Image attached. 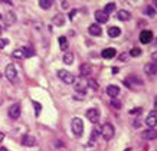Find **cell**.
<instances>
[{"instance_id":"46","label":"cell","mask_w":157,"mask_h":151,"mask_svg":"<svg viewBox=\"0 0 157 151\" xmlns=\"http://www.w3.org/2000/svg\"><path fill=\"white\" fill-rule=\"evenodd\" d=\"M0 76H2V75H0Z\"/></svg>"},{"instance_id":"4","label":"cell","mask_w":157,"mask_h":151,"mask_svg":"<svg viewBox=\"0 0 157 151\" xmlns=\"http://www.w3.org/2000/svg\"><path fill=\"white\" fill-rule=\"evenodd\" d=\"M6 76H7V79H9L10 82H16V81H17V71H16L14 65L6 66Z\"/></svg>"},{"instance_id":"28","label":"cell","mask_w":157,"mask_h":151,"mask_svg":"<svg viewBox=\"0 0 157 151\" xmlns=\"http://www.w3.org/2000/svg\"><path fill=\"white\" fill-rule=\"evenodd\" d=\"M97 137H98V130L97 128H92V131H91V138H90V142L95 141Z\"/></svg>"},{"instance_id":"36","label":"cell","mask_w":157,"mask_h":151,"mask_svg":"<svg viewBox=\"0 0 157 151\" xmlns=\"http://www.w3.org/2000/svg\"><path fill=\"white\" fill-rule=\"evenodd\" d=\"M127 58H128V55H127V53H121V55H120V61H125Z\"/></svg>"},{"instance_id":"15","label":"cell","mask_w":157,"mask_h":151,"mask_svg":"<svg viewBox=\"0 0 157 151\" xmlns=\"http://www.w3.org/2000/svg\"><path fill=\"white\" fill-rule=\"evenodd\" d=\"M143 138L144 140H156L157 138V130L150 128V130H147V131H144L143 132Z\"/></svg>"},{"instance_id":"37","label":"cell","mask_w":157,"mask_h":151,"mask_svg":"<svg viewBox=\"0 0 157 151\" xmlns=\"http://www.w3.org/2000/svg\"><path fill=\"white\" fill-rule=\"evenodd\" d=\"M75 13H76V9H74L71 12V13H69V19H74V16H75Z\"/></svg>"},{"instance_id":"39","label":"cell","mask_w":157,"mask_h":151,"mask_svg":"<svg viewBox=\"0 0 157 151\" xmlns=\"http://www.w3.org/2000/svg\"><path fill=\"white\" fill-rule=\"evenodd\" d=\"M3 138H5V134H3V132L0 131V141H2V140H3Z\"/></svg>"},{"instance_id":"44","label":"cell","mask_w":157,"mask_h":151,"mask_svg":"<svg viewBox=\"0 0 157 151\" xmlns=\"http://www.w3.org/2000/svg\"><path fill=\"white\" fill-rule=\"evenodd\" d=\"M124 151H131V148H125V150H124Z\"/></svg>"},{"instance_id":"25","label":"cell","mask_w":157,"mask_h":151,"mask_svg":"<svg viewBox=\"0 0 157 151\" xmlns=\"http://www.w3.org/2000/svg\"><path fill=\"white\" fill-rule=\"evenodd\" d=\"M13 58H16V59H22V58H25L23 49H16V51L13 52Z\"/></svg>"},{"instance_id":"22","label":"cell","mask_w":157,"mask_h":151,"mask_svg":"<svg viewBox=\"0 0 157 151\" xmlns=\"http://www.w3.org/2000/svg\"><path fill=\"white\" fill-rule=\"evenodd\" d=\"M58 42H59V47H61L62 51H67L68 49V39L65 36H61V38L58 39Z\"/></svg>"},{"instance_id":"19","label":"cell","mask_w":157,"mask_h":151,"mask_svg":"<svg viewBox=\"0 0 157 151\" xmlns=\"http://www.w3.org/2000/svg\"><path fill=\"white\" fill-rule=\"evenodd\" d=\"M121 35V29L117 28V26H113V28L108 29V36L109 38H118Z\"/></svg>"},{"instance_id":"8","label":"cell","mask_w":157,"mask_h":151,"mask_svg":"<svg viewBox=\"0 0 157 151\" xmlns=\"http://www.w3.org/2000/svg\"><path fill=\"white\" fill-rule=\"evenodd\" d=\"M22 144H23L25 147H35L36 145V138H35L33 135H23Z\"/></svg>"},{"instance_id":"12","label":"cell","mask_w":157,"mask_h":151,"mask_svg":"<svg viewBox=\"0 0 157 151\" xmlns=\"http://www.w3.org/2000/svg\"><path fill=\"white\" fill-rule=\"evenodd\" d=\"M107 94L111 96V98H117L118 96V94H120V88L117 85H108L107 86Z\"/></svg>"},{"instance_id":"23","label":"cell","mask_w":157,"mask_h":151,"mask_svg":"<svg viewBox=\"0 0 157 151\" xmlns=\"http://www.w3.org/2000/svg\"><path fill=\"white\" fill-rule=\"evenodd\" d=\"M63 62L67 63V65H71L72 62H74V55L69 52H67L65 55H63Z\"/></svg>"},{"instance_id":"17","label":"cell","mask_w":157,"mask_h":151,"mask_svg":"<svg viewBox=\"0 0 157 151\" xmlns=\"http://www.w3.org/2000/svg\"><path fill=\"white\" fill-rule=\"evenodd\" d=\"M117 17H118V20H121V22H127V20L131 19V14H130L127 10H118V12H117Z\"/></svg>"},{"instance_id":"10","label":"cell","mask_w":157,"mask_h":151,"mask_svg":"<svg viewBox=\"0 0 157 151\" xmlns=\"http://www.w3.org/2000/svg\"><path fill=\"white\" fill-rule=\"evenodd\" d=\"M115 55H117V52H115L114 47H107V49H104L101 52V56L104 58V59H113Z\"/></svg>"},{"instance_id":"7","label":"cell","mask_w":157,"mask_h":151,"mask_svg":"<svg viewBox=\"0 0 157 151\" xmlns=\"http://www.w3.org/2000/svg\"><path fill=\"white\" fill-rule=\"evenodd\" d=\"M151 39H153V33L151 30H143V32L140 33V42L141 43H150L151 42Z\"/></svg>"},{"instance_id":"5","label":"cell","mask_w":157,"mask_h":151,"mask_svg":"<svg viewBox=\"0 0 157 151\" xmlns=\"http://www.w3.org/2000/svg\"><path fill=\"white\" fill-rule=\"evenodd\" d=\"M86 118L90 119L92 124L98 123V119H100V111L97 108H91L86 111Z\"/></svg>"},{"instance_id":"26","label":"cell","mask_w":157,"mask_h":151,"mask_svg":"<svg viewBox=\"0 0 157 151\" xmlns=\"http://www.w3.org/2000/svg\"><path fill=\"white\" fill-rule=\"evenodd\" d=\"M144 13L147 16H150V17H153V16H156V10L153 7H150V6H147V7H144Z\"/></svg>"},{"instance_id":"43","label":"cell","mask_w":157,"mask_h":151,"mask_svg":"<svg viewBox=\"0 0 157 151\" xmlns=\"http://www.w3.org/2000/svg\"><path fill=\"white\" fill-rule=\"evenodd\" d=\"M2 32H3V28H2V26H0V35H2Z\"/></svg>"},{"instance_id":"42","label":"cell","mask_w":157,"mask_h":151,"mask_svg":"<svg viewBox=\"0 0 157 151\" xmlns=\"http://www.w3.org/2000/svg\"><path fill=\"white\" fill-rule=\"evenodd\" d=\"M153 45H154V46H157V39L154 40V43H153Z\"/></svg>"},{"instance_id":"9","label":"cell","mask_w":157,"mask_h":151,"mask_svg":"<svg viewBox=\"0 0 157 151\" xmlns=\"http://www.w3.org/2000/svg\"><path fill=\"white\" fill-rule=\"evenodd\" d=\"M95 19L98 20V23H107V22H108V14L105 13L104 10H97Z\"/></svg>"},{"instance_id":"35","label":"cell","mask_w":157,"mask_h":151,"mask_svg":"<svg viewBox=\"0 0 157 151\" xmlns=\"http://www.w3.org/2000/svg\"><path fill=\"white\" fill-rule=\"evenodd\" d=\"M151 62L154 63V65H157V52H154L151 55Z\"/></svg>"},{"instance_id":"40","label":"cell","mask_w":157,"mask_h":151,"mask_svg":"<svg viewBox=\"0 0 157 151\" xmlns=\"http://www.w3.org/2000/svg\"><path fill=\"white\" fill-rule=\"evenodd\" d=\"M153 6H154V7L157 9V0H154V2H153ZM154 7H153V9H154Z\"/></svg>"},{"instance_id":"41","label":"cell","mask_w":157,"mask_h":151,"mask_svg":"<svg viewBox=\"0 0 157 151\" xmlns=\"http://www.w3.org/2000/svg\"><path fill=\"white\" fill-rule=\"evenodd\" d=\"M0 151H9V150H7L6 147H0Z\"/></svg>"},{"instance_id":"11","label":"cell","mask_w":157,"mask_h":151,"mask_svg":"<svg viewBox=\"0 0 157 151\" xmlns=\"http://www.w3.org/2000/svg\"><path fill=\"white\" fill-rule=\"evenodd\" d=\"M75 84V91L76 92H81V94H85L86 92V84L85 81H82V79H79V81H76V82H74Z\"/></svg>"},{"instance_id":"16","label":"cell","mask_w":157,"mask_h":151,"mask_svg":"<svg viewBox=\"0 0 157 151\" xmlns=\"http://www.w3.org/2000/svg\"><path fill=\"white\" fill-rule=\"evenodd\" d=\"M146 125H147L148 128H154L157 125V117L156 114H150L147 118H146Z\"/></svg>"},{"instance_id":"2","label":"cell","mask_w":157,"mask_h":151,"mask_svg":"<svg viewBox=\"0 0 157 151\" xmlns=\"http://www.w3.org/2000/svg\"><path fill=\"white\" fill-rule=\"evenodd\" d=\"M114 134H115V130L114 127H113V124H104L102 125V128H101V135H102V138L104 140H111V138L114 137Z\"/></svg>"},{"instance_id":"21","label":"cell","mask_w":157,"mask_h":151,"mask_svg":"<svg viewBox=\"0 0 157 151\" xmlns=\"http://www.w3.org/2000/svg\"><path fill=\"white\" fill-rule=\"evenodd\" d=\"M53 25H56V26H63V25H65V17H63L62 14H56V16L53 17Z\"/></svg>"},{"instance_id":"33","label":"cell","mask_w":157,"mask_h":151,"mask_svg":"<svg viewBox=\"0 0 157 151\" xmlns=\"http://www.w3.org/2000/svg\"><path fill=\"white\" fill-rule=\"evenodd\" d=\"M86 84H88V85H90L91 88H94V89H98V84H97L95 81H88Z\"/></svg>"},{"instance_id":"6","label":"cell","mask_w":157,"mask_h":151,"mask_svg":"<svg viewBox=\"0 0 157 151\" xmlns=\"http://www.w3.org/2000/svg\"><path fill=\"white\" fill-rule=\"evenodd\" d=\"M9 117L13 119H17L20 117V105L19 104H13L9 108Z\"/></svg>"},{"instance_id":"30","label":"cell","mask_w":157,"mask_h":151,"mask_svg":"<svg viewBox=\"0 0 157 151\" xmlns=\"http://www.w3.org/2000/svg\"><path fill=\"white\" fill-rule=\"evenodd\" d=\"M111 107H113V108L120 109V108H121V102H120V101H117V99H113V101H111Z\"/></svg>"},{"instance_id":"20","label":"cell","mask_w":157,"mask_h":151,"mask_svg":"<svg viewBox=\"0 0 157 151\" xmlns=\"http://www.w3.org/2000/svg\"><path fill=\"white\" fill-rule=\"evenodd\" d=\"M91 66L88 65V63H84V65H81L79 66V74H81L82 76H86V75H90L91 74Z\"/></svg>"},{"instance_id":"24","label":"cell","mask_w":157,"mask_h":151,"mask_svg":"<svg viewBox=\"0 0 157 151\" xmlns=\"http://www.w3.org/2000/svg\"><path fill=\"white\" fill-rule=\"evenodd\" d=\"M39 6H40V7H42V9H49V7H51V6H52V2H51V0H40V2H39Z\"/></svg>"},{"instance_id":"27","label":"cell","mask_w":157,"mask_h":151,"mask_svg":"<svg viewBox=\"0 0 157 151\" xmlns=\"http://www.w3.org/2000/svg\"><path fill=\"white\" fill-rule=\"evenodd\" d=\"M114 9H115V5H114V3H108V5L104 7V12L107 14H109L111 12H114Z\"/></svg>"},{"instance_id":"14","label":"cell","mask_w":157,"mask_h":151,"mask_svg":"<svg viewBox=\"0 0 157 151\" xmlns=\"http://www.w3.org/2000/svg\"><path fill=\"white\" fill-rule=\"evenodd\" d=\"M88 32H90V35H92V36H100L101 35V28L98 23H92L90 25V28H88Z\"/></svg>"},{"instance_id":"34","label":"cell","mask_w":157,"mask_h":151,"mask_svg":"<svg viewBox=\"0 0 157 151\" xmlns=\"http://www.w3.org/2000/svg\"><path fill=\"white\" fill-rule=\"evenodd\" d=\"M7 43H9V40H7V39H0V49H5Z\"/></svg>"},{"instance_id":"32","label":"cell","mask_w":157,"mask_h":151,"mask_svg":"<svg viewBox=\"0 0 157 151\" xmlns=\"http://www.w3.org/2000/svg\"><path fill=\"white\" fill-rule=\"evenodd\" d=\"M33 107H35V109H36V117H38L39 114H40V108H42V107H40V104H39V102H36V101H35L33 102Z\"/></svg>"},{"instance_id":"31","label":"cell","mask_w":157,"mask_h":151,"mask_svg":"<svg viewBox=\"0 0 157 151\" xmlns=\"http://www.w3.org/2000/svg\"><path fill=\"white\" fill-rule=\"evenodd\" d=\"M141 114V108H133L130 109V115H140Z\"/></svg>"},{"instance_id":"3","label":"cell","mask_w":157,"mask_h":151,"mask_svg":"<svg viewBox=\"0 0 157 151\" xmlns=\"http://www.w3.org/2000/svg\"><path fill=\"white\" fill-rule=\"evenodd\" d=\"M58 76H59V79H61L62 82H65V84H68V85H71V84L75 82L74 75H72L71 72L65 71V69H59V71H58Z\"/></svg>"},{"instance_id":"18","label":"cell","mask_w":157,"mask_h":151,"mask_svg":"<svg viewBox=\"0 0 157 151\" xmlns=\"http://www.w3.org/2000/svg\"><path fill=\"white\" fill-rule=\"evenodd\" d=\"M5 20H6V25H7V26L13 25L14 22H16V14H14L13 12H7L5 16Z\"/></svg>"},{"instance_id":"1","label":"cell","mask_w":157,"mask_h":151,"mask_svg":"<svg viewBox=\"0 0 157 151\" xmlns=\"http://www.w3.org/2000/svg\"><path fill=\"white\" fill-rule=\"evenodd\" d=\"M71 128H72V132L75 134V135H82V132H84V123H82L81 118H78V117H75V118H72L71 121Z\"/></svg>"},{"instance_id":"45","label":"cell","mask_w":157,"mask_h":151,"mask_svg":"<svg viewBox=\"0 0 157 151\" xmlns=\"http://www.w3.org/2000/svg\"><path fill=\"white\" fill-rule=\"evenodd\" d=\"M0 20H2V14H0Z\"/></svg>"},{"instance_id":"38","label":"cell","mask_w":157,"mask_h":151,"mask_svg":"<svg viewBox=\"0 0 157 151\" xmlns=\"http://www.w3.org/2000/svg\"><path fill=\"white\" fill-rule=\"evenodd\" d=\"M154 109H156V112H157V96L154 98Z\"/></svg>"},{"instance_id":"13","label":"cell","mask_w":157,"mask_h":151,"mask_svg":"<svg viewBox=\"0 0 157 151\" xmlns=\"http://www.w3.org/2000/svg\"><path fill=\"white\" fill-rule=\"evenodd\" d=\"M144 72L147 74L148 76H154L157 74V65H154V63H147V65L144 66Z\"/></svg>"},{"instance_id":"29","label":"cell","mask_w":157,"mask_h":151,"mask_svg":"<svg viewBox=\"0 0 157 151\" xmlns=\"http://www.w3.org/2000/svg\"><path fill=\"white\" fill-rule=\"evenodd\" d=\"M130 55H131V56H134V58L140 56V55H141V51H140V47H133V49H131V52H130Z\"/></svg>"}]
</instances>
